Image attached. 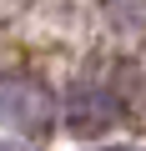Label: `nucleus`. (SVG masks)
I'll use <instances>...</instances> for the list:
<instances>
[{"label":"nucleus","instance_id":"1","mask_svg":"<svg viewBox=\"0 0 146 151\" xmlns=\"http://www.w3.org/2000/svg\"><path fill=\"white\" fill-rule=\"evenodd\" d=\"M0 121L15 126L20 136L50 131V121H55V96H50V86L35 81V76H25V70H5V76H0Z\"/></svg>","mask_w":146,"mask_h":151},{"label":"nucleus","instance_id":"2","mask_svg":"<svg viewBox=\"0 0 146 151\" xmlns=\"http://www.w3.org/2000/svg\"><path fill=\"white\" fill-rule=\"evenodd\" d=\"M60 116H65V126L76 136H96V131H106V126L121 121V106L101 86H70L65 101H60Z\"/></svg>","mask_w":146,"mask_h":151},{"label":"nucleus","instance_id":"3","mask_svg":"<svg viewBox=\"0 0 146 151\" xmlns=\"http://www.w3.org/2000/svg\"><path fill=\"white\" fill-rule=\"evenodd\" d=\"M0 151H35L30 141H0Z\"/></svg>","mask_w":146,"mask_h":151},{"label":"nucleus","instance_id":"4","mask_svg":"<svg viewBox=\"0 0 146 151\" xmlns=\"http://www.w3.org/2000/svg\"><path fill=\"white\" fill-rule=\"evenodd\" d=\"M101 151H131V146H101Z\"/></svg>","mask_w":146,"mask_h":151}]
</instances>
